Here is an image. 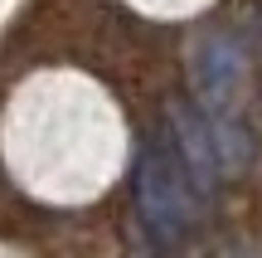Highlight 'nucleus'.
Wrapping results in <instances>:
<instances>
[{"label": "nucleus", "instance_id": "nucleus-1", "mask_svg": "<svg viewBox=\"0 0 262 258\" xmlns=\"http://www.w3.org/2000/svg\"><path fill=\"white\" fill-rule=\"evenodd\" d=\"M131 190H136V220H141V229L150 234V244H156V249H175L189 234L194 195H189V185H185V175H180L175 156H170L165 136L141 146Z\"/></svg>", "mask_w": 262, "mask_h": 258}, {"label": "nucleus", "instance_id": "nucleus-2", "mask_svg": "<svg viewBox=\"0 0 262 258\" xmlns=\"http://www.w3.org/2000/svg\"><path fill=\"white\" fill-rule=\"evenodd\" d=\"M165 146L170 156H175L180 175H185L189 195H194V205L214 200V185H219V151H214V136H209V117L199 112L194 103H185V97H175L170 103V117H165Z\"/></svg>", "mask_w": 262, "mask_h": 258}, {"label": "nucleus", "instance_id": "nucleus-3", "mask_svg": "<svg viewBox=\"0 0 262 258\" xmlns=\"http://www.w3.org/2000/svg\"><path fill=\"white\" fill-rule=\"evenodd\" d=\"M243 68H248V58H243L238 34H228V29L199 34V44H194V88H199V107L209 117L238 112L233 97H238V83H243Z\"/></svg>", "mask_w": 262, "mask_h": 258}]
</instances>
